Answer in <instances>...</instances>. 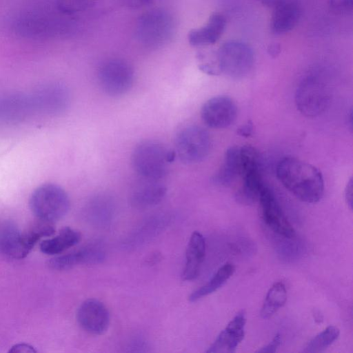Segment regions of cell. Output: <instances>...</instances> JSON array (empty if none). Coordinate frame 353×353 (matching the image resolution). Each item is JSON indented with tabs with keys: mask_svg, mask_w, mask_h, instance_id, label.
I'll use <instances>...</instances> for the list:
<instances>
[{
	"mask_svg": "<svg viewBox=\"0 0 353 353\" xmlns=\"http://www.w3.org/2000/svg\"><path fill=\"white\" fill-rule=\"evenodd\" d=\"M205 254V241L197 231L194 232L189 240L186 250V262L183 272L185 281L194 279L199 275Z\"/></svg>",
	"mask_w": 353,
	"mask_h": 353,
	"instance_id": "d6986e66",
	"label": "cell"
},
{
	"mask_svg": "<svg viewBox=\"0 0 353 353\" xmlns=\"http://www.w3.org/2000/svg\"><path fill=\"white\" fill-rule=\"evenodd\" d=\"M211 139L208 132L197 125L181 129L175 139V153L185 163L193 164L203 161L209 154Z\"/></svg>",
	"mask_w": 353,
	"mask_h": 353,
	"instance_id": "52a82bcc",
	"label": "cell"
},
{
	"mask_svg": "<svg viewBox=\"0 0 353 353\" xmlns=\"http://www.w3.org/2000/svg\"><path fill=\"white\" fill-rule=\"evenodd\" d=\"M281 50V46L277 43H272L270 44L267 48L268 54L273 58L276 57L280 54Z\"/></svg>",
	"mask_w": 353,
	"mask_h": 353,
	"instance_id": "d6a6232c",
	"label": "cell"
},
{
	"mask_svg": "<svg viewBox=\"0 0 353 353\" xmlns=\"http://www.w3.org/2000/svg\"><path fill=\"white\" fill-rule=\"evenodd\" d=\"M237 107L227 96H217L208 99L202 106L201 117L206 125L214 129L228 128L235 121Z\"/></svg>",
	"mask_w": 353,
	"mask_h": 353,
	"instance_id": "30bf717a",
	"label": "cell"
},
{
	"mask_svg": "<svg viewBox=\"0 0 353 353\" xmlns=\"http://www.w3.org/2000/svg\"><path fill=\"white\" fill-rule=\"evenodd\" d=\"M69 16L46 11H32L17 17L12 23L14 32L23 38L45 40L64 36L70 32L72 21Z\"/></svg>",
	"mask_w": 353,
	"mask_h": 353,
	"instance_id": "7a4b0ae2",
	"label": "cell"
},
{
	"mask_svg": "<svg viewBox=\"0 0 353 353\" xmlns=\"http://www.w3.org/2000/svg\"><path fill=\"white\" fill-rule=\"evenodd\" d=\"M125 4L131 8H140L152 3L153 0H124Z\"/></svg>",
	"mask_w": 353,
	"mask_h": 353,
	"instance_id": "1f68e13d",
	"label": "cell"
},
{
	"mask_svg": "<svg viewBox=\"0 0 353 353\" xmlns=\"http://www.w3.org/2000/svg\"><path fill=\"white\" fill-rule=\"evenodd\" d=\"M259 1L263 5L274 8L275 7L279 6L287 0H256Z\"/></svg>",
	"mask_w": 353,
	"mask_h": 353,
	"instance_id": "836d02e7",
	"label": "cell"
},
{
	"mask_svg": "<svg viewBox=\"0 0 353 353\" xmlns=\"http://www.w3.org/2000/svg\"><path fill=\"white\" fill-rule=\"evenodd\" d=\"M174 21L172 15L162 9H152L139 18L136 35L139 41L150 49L159 48L172 39Z\"/></svg>",
	"mask_w": 353,
	"mask_h": 353,
	"instance_id": "277c9868",
	"label": "cell"
},
{
	"mask_svg": "<svg viewBox=\"0 0 353 353\" xmlns=\"http://www.w3.org/2000/svg\"><path fill=\"white\" fill-rule=\"evenodd\" d=\"M226 20L220 13H213L202 27L190 30L188 35L189 43L203 46L215 43L222 35Z\"/></svg>",
	"mask_w": 353,
	"mask_h": 353,
	"instance_id": "2e32d148",
	"label": "cell"
},
{
	"mask_svg": "<svg viewBox=\"0 0 353 353\" xmlns=\"http://www.w3.org/2000/svg\"><path fill=\"white\" fill-rule=\"evenodd\" d=\"M262 217L266 225L274 232L286 238H293L296 233L294 228L285 217L272 190L265 185L259 200Z\"/></svg>",
	"mask_w": 353,
	"mask_h": 353,
	"instance_id": "8fae6325",
	"label": "cell"
},
{
	"mask_svg": "<svg viewBox=\"0 0 353 353\" xmlns=\"http://www.w3.org/2000/svg\"><path fill=\"white\" fill-rule=\"evenodd\" d=\"M254 125L251 121H248L237 129V134L243 137H249L252 135Z\"/></svg>",
	"mask_w": 353,
	"mask_h": 353,
	"instance_id": "f1b7e54d",
	"label": "cell"
},
{
	"mask_svg": "<svg viewBox=\"0 0 353 353\" xmlns=\"http://www.w3.org/2000/svg\"><path fill=\"white\" fill-rule=\"evenodd\" d=\"M276 176L286 189L303 202L316 203L323 195V176L307 162L292 157H284L277 165Z\"/></svg>",
	"mask_w": 353,
	"mask_h": 353,
	"instance_id": "6da1fadb",
	"label": "cell"
},
{
	"mask_svg": "<svg viewBox=\"0 0 353 353\" xmlns=\"http://www.w3.org/2000/svg\"><path fill=\"white\" fill-rule=\"evenodd\" d=\"M235 271L234 265L227 263L221 266L211 279L205 285L194 291L189 296V301L194 302L208 296L221 288L232 276Z\"/></svg>",
	"mask_w": 353,
	"mask_h": 353,
	"instance_id": "603a6c76",
	"label": "cell"
},
{
	"mask_svg": "<svg viewBox=\"0 0 353 353\" xmlns=\"http://www.w3.org/2000/svg\"><path fill=\"white\" fill-rule=\"evenodd\" d=\"M281 339L279 334H276L272 340L266 345L259 349L256 352L264 353H274L276 352L277 349L281 345Z\"/></svg>",
	"mask_w": 353,
	"mask_h": 353,
	"instance_id": "83f0119b",
	"label": "cell"
},
{
	"mask_svg": "<svg viewBox=\"0 0 353 353\" xmlns=\"http://www.w3.org/2000/svg\"><path fill=\"white\" fill-rule=\"evenodd\" d=\"M98 79L102 90L111 96H119L128 92L134 81V71L124 60L112 59L99 68Z\"/></svg>",
	"mask_w": 353,
	"mask_h": 353,
	"instance_id": "9c48e42d",
	"label": "cell"
},
{
	"mask_svg": "<svg viewBox=\"0 0 353 353\" xmlns=\"http://www.w3.org/2000/svg\"><path fill=\"white\" fill-rule=\"evenodd\" d=\"M286 300L287 291L283 283H274L267 292L261 310V316L264 319L272 317L285 305Z\"/></svg>",
	"mask_w": 353,
	"mask_h": 353,
	"instance_id": "cb8c5ba5",
	"label": "cell"
},
{
	"mask_svg": "<svg viewBox=\"0 0 353 353\" xmlns=\"http://www.w3.org/2000/svg\"><path fill=\"white\" fill-rule=\"evenodd\" d=\"M89 0H57V10L65 14L72 15L85 8Z\"/></svg>",
	"mask_w": 353,
	"mask_h": 353,
	"instance_id": "484cf974",
	"label": "cell"
},
{
	"mask_svg": "<svg viewBox=\"0 0 353 353\" xmlns=\"http://www.w3.org/2000/svg\"><path fill=\"white\" fill-rule=\"evenodd\" d=\"M105 253L97 245H88L76 251L52 259L50 265L56 270H63L80 264H95L101 262Z\"/></svg>",
	"mask_w": 353,
	"mask_h": 353,
	"instance_id": "9a60e30c",
	"label": "cell"
},
{
	"mask_svg": "<svg viewBox=\"0 0 353 353\" xmlns=\"http://www.w3.org/2000/svg\"><path fill=\"white\" fill-rule=\"evenodd\" d=\"M30 207L37 219L54 223L66 215L70 209V199L61 187L46 183L32 192Z\"/></svg>",
	"mask_w": 353,
	"mask_h": 353,
	"instance_id": "5b68a950",
	"label": "cell"
},
{
	"mask_svg": "<svg viewBox=\"0 0 353 353\" xmlns=\"http://www.w3.org/2000/svg\"><path fill=\"white\" fill-rule=\"evenodd\" d=\"M340 334L339 328L334 325L327 327L312 338L303 350V352H321L327 349L338 338Z\"/></svg>",
	"mask_w": 353,
	"mask_h": 353,
	"instance_id": "d4e9b609",
	"label": "cell"
},
{
	"mask_svg": "<svg viewBox=\"0 0 353 353\" xmlns=\"http://www.w3.org/2000/svg\"><path fill=\"white\" fill-rule=\"evenodd\" d=\"M301 17V8L294 0H287L273 8L270 28L275 34H283L292 30Z\"/></svg>",
	"mask_w": 353,
	"mask_h": 353,
	"instance_id": "ac0fdd59",
	"label": "cell"
},
{
	"mask_svg": "<svg viewBox=\"0 0 353 353\" xmlns=\"http://www.w3.org/2000/svg\"><path fill=\"white\" fill-rule=\"evenodd\" d=\"M166 192L165 185L159 180L143 179L132 190L130 203L139 209L150 208L160 203Z\"/></svg>",
	"mask_w": 353,
	"mask_h": 353,
	"instance_id": "5bb4252c",
	"label": "cell"
},
{
	"mask_svg": "<svg viewBox=\"0 0 353 353\" xmlns=\"http://www.w3.org/2000/svg\"><path fill=\"white\" fill-rule=\"evenodd\" d=\"M81 238L79 231L70 227H65L55 236L42 241L40 249L43 253L48 255L61 254L77 245L81 241Z\"/></svg>",
	"mask_w": 353,
	"mask_h": 353,
	"instance_id": "7402d4cb",
	"label": "cell"
},
{
	"mask_svg": "<svg viewBox=\"0 0 353 353\" xmlns=\"http://www.w3.org/2000/svg\"><path fill=\"white\" fill-rule=\"evenodd\" d=\"M330 9L334 13L340 15H347L352 12L353 0H330Z\"/></svg>",
	"mask_w": 353,
	"mask_h": 353,
	"instance_id": "4316f807",
	"label": "cell"
},
{
	"mask_svg": "<svg viewBox=\"0 0 353 353\" xmlns=\"http://www.w3.org/2000/svg\"><path fill=\"white\" fill-rule=\"evenodd\" d=\"M353 182L352 178L348 181L345 188V199L350 210L352 209L353 203Z\"/></svg>",
	"mask_w": 353,
	"mask_h": 353,
	"instance_id": "f546056e",
	"label": "cell"
},
{
	"mask_svg": "<svg viewBox=\"0 0 353 353\" xmlns=\"http://www.w3.org/2000/svg\"><path fill=\"white\" fill-rule=\"evenodd\" d=\"M174 151L154 141L139 143L132 154V164L136 172L145 179L160 180L175 159Z\"/></svg>",
	"mask_w": 353,
	"mask_h": 353,
	"instance_id": "3957f363",
	"label": "cell"
},
{
	"mask_svg": "<svg viewBox=\"0 0 353 353\" xmlns=\"http://www.w3.org/2000/svg\"><path fill=\"white\" fill-rule=\"evenodd\" d=\"M241 174L240 147L232 146L225 152L223 162L214 176L213 181L218 185H229Z\"/></svg>",
	"mask_w": 353,
	"mask_h": 353,
	"instance_id": "44dd1931",
	"label": "cell"
},
{
	"mask_svg": "<svg viewBox=\"0 0 353 353\" xmlns=\"http://www.w3.org/2000/svg\"><path fill=\"white\" fill-rule=\"evenodd\" d=\"M9 352H37V350L27 343H18L13 345Z\"/></svg>",
	"mask_w": 353,
	"mask_h": 353,
	"instance_id": "4dcf8cb0",
	"label": "cell"
},
{
	"mask_svg": "<svg viewBox=\"0 0 353 353\" xmlns=\"http://www.w3.org/2000/svg\"><path fill=\"white\" fill-rule=\"evenodd\" d=\"M329 100V92L325 84L314 77L303 79L295 93L297 109L307 117H315L323 112Z\"/></svg>",
	"mask_w": 353,
	"mask_h": 353,
	"instance_id": "ba28073f",
	"label": "cell"
},
{
	"mask_svg": "<svg viewBox=\"0 0 353 353\" xmlns=\"http://www.w3.org/2000/svg\"><path fill=\"white\" fill-rule=\"evenodd\" d=\"M26 243L23 232L15 226L7 224L0 230V251L8 257L21 259L31 251Z\"/></svg>",
	"mask_w": 353,
	"mask_h": 353,
	"instance_id": "e0dca14e",
	"label": "cell"
},
{
	"mask_svg": "<svg viewBox=\"0 0 353 353\" xmlns=\"http://www.w3.org/2000/svg\"><path fill=\"white\" fill-rule=\"evenodd\" d=\"M260 168H250L241 174L243 183L235 196L239 202L250 205L259 200L260 193L265 187Z\"/></svg>",
	"mask_w": 353,
	"mask_h": 353,
	"instance_id": "ffe728a7",
	"label": "cell"
},
{
	"mask_svg": "<svg viewBox=\"0 0 353 353\" xmlns=\"http://www.w3.org/2000/svg\"><path fill=\"white\" fill-rule=\"evenodd\" d=\"M216 52L221 72L230 77L242 78L250 72L253 66V50L244 42H225Z\"/></svg>",
	"mask_w": 353,
	"mask_h": 353,
	"instance_id": "8992f818",
	"label": "cell"
},
{
	"mask_svg": "<svg viewBox=\"0 0 353 353\" xmlns=\"http://www.w3.org/2000/svg\"><path fill=\"white\" fill-rule=\"evenodd\" d=\"M246 316L244 310L239 312L219 333L214 343L206 350L208 353L235 352L245 336Z\"/></svg>",
	"mask_w": 353,
	"mask_h": 353,
	"instance_id": "4fadbf2b",
	"label": "cell"
},
{
	"mask_svg": "<svg viewBox=\"0 0 353 353\" xmlns=\"http://www.w3.org/2000/svg\"><path fill=\"white\" fill-rule=\"evenodd\" d=\"M77 319L79 325L94 335L104 334L110 324V314L105 305L94 299H87L79 306Z\"/></svg>",
	"mask_w": 353,
	"mask_h": 353,
	"instance_id": "7c38bea8",
	"label": "cell"
}]
</instances>
